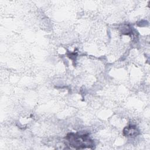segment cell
<instances>
[{
	"label": "cell",
	"mask_w": 150,
	"mask_h": 150,
	"mask_svg": "<svg viewBox=\"0 0 150 150\" xmlns=\"http://www.w3.org/2000/svg\"><path fill=\"white\" fill-rule=\"evenodd\" d=\"M123 135L127 137H135L139 134L138 128L134 125H129L125 127L123 129Z\"/></svg>",
	"instance_id": "cell-2"
},
{
	"label": "cell",
	"mask_w": 150,
	"mask_h": 150,
	"mask_svg": "<svg viewBox=\"0 0 150 150\" xmlns=\"http://www.w3.org/2000/svg\"><path fill=\"white\" fill-rule=\"evenodd\" d=\"M65 139L70 146L77 149L93 148L94 146V142L90 138L88 134L69 132L66 135Z\"/></svg>",
	"instance_id": "cell-1"
}]
</instances>
